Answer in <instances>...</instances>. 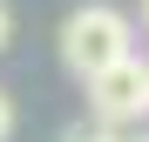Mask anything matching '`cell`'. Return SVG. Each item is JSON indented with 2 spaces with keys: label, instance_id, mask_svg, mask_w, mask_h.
<instances>
[{
  "label": "cell",
  "instance_id": "1",
  "mask_svg": "<svg viewBox=\"0 0 149 142\" xmlns=\"http://www.w3.org/2000/svg\"><path fill=\"white\" fill-rule=\"evenodd\" d=\"M129 54H136V27H129L122 7H109V0H88V7H74V14L61 20V61H68L81 81L109 75V68L129 61Z\"/></svg>",
  "mask_w": 149,
  "mask_h": 142
},
{
  "label": "cell",
  "instance_id": "2",
  "mask_svg": "<svg viewBox=\"0 0 149 142\" xmlns=\"http://www.w3.org/2000/svg\"><path fill=\"white\" fill-rule=\"evenodd\" d=\"M88 108H95V122L115 129V135L129 122H142V115H149V61L129 54V61H115L109 75H95L88 81Z\"/></svg>",
  "mask_w": 149,
  "mask_h": 142
},
{
  "label": "cell",
  "instance_id": "3",
  "mask_svg": "<svg viewBox=\"0 0 149 142\" xmlns=\"http://www.w3.org/2000/svg\"><path fill=\"white\" fill-rule=\"evenodd\" d=\"M61 142H129V135H115V129H102V122H68Z\"/></svg>",
  "mask_w": 149,
  "mask_h": 142
},
{
  "label": "cell",
  "instance_id": "4",
  "mask_svg": "<svg viewBox=\"0 0 149 142\" xmlns=\"http://www.w3.org/2000/svg\"><path fill=\"white\" fill-rule=\"evenodd\" d=\"M14 135V102H7V88H0V142Z\"/></svg>",
  "mask_w": 149,
  "mask_h": 142
},
{
  "label": "cell",
  "instance_id": "5",
  "mask_svg": "<svg viewBox=\"0 0 149 142\" xmlns=\"http://www.w3.org/2000/svg\"><path fill=\"white\" fill-rule=\"evenodd\" d=\"M7 41H14V7L0 0V47H7Z\"/></svg>",
  "mask_w": 149,
  "mask_h": 142
},
{
  "label": "cell",
  "instance_id": "6",
  "mask_svg": "<svg viewBox=\"0 0 149 142\" xmlns=\"http://www.w3.org/2000/svg\"><path fill=\"white\" fill-rule=\"evenodd\" d=\"M142 27H149V0H142Z\"/></svg>",
  "mask_w": 149,
  "mask_h": 142
},
{
  "label": "cell",
  "instance_id": "7",
  "mask_svg": "<svg viewBox=\"0 0 149 142\" xmlns=\"http://www.w3.org/2000/svg\"><path fill=\"white\" fill-rule=\"evenodd\" d=\"M129 142H149V135H129Z\"/></svg>",
  "mask_w": 149,
  "mask_h": 142
}]
</instances>
